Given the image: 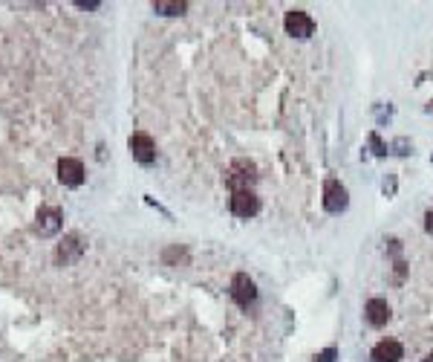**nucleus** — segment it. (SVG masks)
<instances>
[{"label":"nucleus","mask_w":433,"mask_h":362,"mask_svg":"<svg viewBox=\"0 0 433 362\" xmlns=\"http://www.w3.org/2000/svg\"><path fill=\"white\" fill-rule=\"evenodd\" d=\"M61 226H64V212L58 206H41L38 209V215H35V232L41 235V238H52L61 232Z\"/></svg>","instance_id":"2"},{"label":"nucleus","mask_w":433,"mask_h":362,"mask_svg":"<svg viewBox=\"0 0 433 362\" xmlns=\"http://www.w3.org/2000/svg\"><path fill=\"white\" fill-rule=\"evenodd\" d=\"M402 356H404V348L396 339H384L372 348V362H399Z\"/></svg>","instance_id":"11"},{"label":"nucleus","mask_w":433,"mask_h":362,"mask_svg":"<svg viewBox=\"0 0 433 362\" xmlns=\"http://www.w3.org/2000/svg\"><path fill=\"white\" fill-rule=\"evenodd\" d=\"M75 6L78 9H98L102 3H98V0H75Z\"/></svg>","instance_id":"16"},{"label":"nucleus","mask_w":433,"mask_h":362,"mask_svg":"<svg viewBox=\"0 0 433 362\" xmlns=\"http://www.w3.org/2000/svg\"><path fill=\"white\" fill-rule=\"evenodd\" d=\"M55 171H58V183L61 186H67V188H78L84 183V163L81 160H75V157H61L58 160V165H55Z\"/></svg>","instance_id":"5"},{"label":"nucleus","mask_w":433,"mask_h":362,"mask_svg":"<svg viewBox=\"0 0 433 362\" xmlns=\"http://www.w3.org/2000/svg\"><path fill=\"white\" fill-rule=\"evenodd\" d=\"M254 180H258V165H254L251 160L240 157V160H234L226 171V183L231 192H251V186Z\"/></svg>","instance_id":"1"},{"label":"nucleus","mask_w":433,"mask_h":362,"mask_svg":"<svg viewBox=\"0 0 433 362\" xmlns=\"http://www.w3.org/2000/svg\"><path fill=\"white\" fill-rule=\"evenodd\" d=\"M422 362H433V351H430V354H427V356L422 359Z\"/></svg>","instance_id":"18"},{"label":"nucleus","mask_w":433,"mask_h":362,"mask_svg":"<svg viewBox=\"0 0 433 362\" xmlns=\"http://www.w3.org/2000/svg\"><path fill=\"white\" fill-rule=\"evenodd\" d=\"M231 299L240 304V308H249V304L258 301V284L249 278V273H237L231 278Z\"/></svg>","instance_id":"8"},{"label":"nucleus","mask_w":433,"mask_h":362,"mask_svg":"<svg viewBox=\"0 0 433 362\" xmlns=\"http://www.w3.org/2000/svg\"><path fill=\"white\" fill-rule=\"evenodd\" d=\"M364 316H367V322L372 328H384L390 322V304L384 299H370L367 308H364Z\"/></svg>","instance_id":"10"},{"label":"nucleus","mask_w":433,"mask_h":362,"mask_svg":"<svg viewBox=\"0 0 433 362\" xmlns=\"http://www.w3.org/2000/svg\"><path fill=\"white\" fill-rule=\"evenodd\" d=\"M425 229H427V235H433V209L425 215Z\"/></svg>","instance_id":"17"},{"label":"nucleus","mask_w":433,"mask_h":362,"mask_svg":"<svg viewBox=\"0 0 433 362\" xmlns=\"http://www.w3.org/2000/svg\"><path fill=\"white\" fill-rule=\"evenodd\" d=\"M228 206L234 218H254L260 212V197L254 192H231Z\"/></svg>","instance_id":"9"},{"label":"nucleus","mask_w":433,"mask_h":362,"mask_svg":"<svg viewBox=\"0 0 433 362\" xmlns=\"http://www.w3.org/2000/svg\"><path fill=\"white\" fill-rule=\"evenodd\" d=\"M427 110H430V113H433V102H430V105H427Z\"/></svg>","instance_id":"19"},{"label":"nucleus","mask_w":433,"mask_h":362,"mask_svg":"<svg viewBox=\"0 0 433 362\" xmlns=\"http://www.w3.org/2000/svg\"><path fill=\"white\" fill-rule=\"evenodd\" d=\"M347 206H349V195H347V188L341 186V180L329 177V180L324 183V209H326L329 215H341Z\"/></svg>","instance_id":"4"},{"label":"nucleus","mask_w":433,"mask_h":362,"mask_svg":"<svg viewBox=\"0 0 433 362\" xmlns=\"http://www.w3.org/2000/svg\"><path fill=\"white\" fill-rule=\"evenodd\" d=\"M390 154H396V157H407V154H413V142H410L407 137L393 139V142H390Z\"/></svg>","instance_id":"13"},{"label":"nucleus","mask_w":433,"mask_h":362,"mask_svg":"<svg viewBox=\"0 0 433 362\" xmlns=\"http://www.w3.org/2000/svg\"><path fill=\"white\" fill-rule=\"evenodd\" d=\"M84 238L78 235V232H70V235H64V241L55 246V264L58 266H70V264H75L78 258L84 255Z\"/></svg>","instance_id":"3"},{"label":"nucleus","mask_w":433,"mask_h":362,"mask_svg":"<svg viewBox=\"0 0 433 362\" xmlns=\"http://www.w3.org/2000/svg\"><path fill=\"white\" fill-rule=\"evenodd\" d=\"M153 12L165 15V17H176V15L188 12V3H185V0H153Z\"/></svg>","instance_id":"12"},{"label":"nucleus","mask_w":433,"mask_h":362,"mask_svg":"<svg viewBox=\"0 0 433 362\" xmlns=\"http://www.w3.org/2000/svg\"><path fill=\"white\" fill-rule=\"evenodd\" d=\"M127 148H130V154H133V160H136V163H142V165L156 163V142L148 137L145 130H136V133H130Z\"/></svg>","instance_id":"6"},{"label":"nucleus","mask_w":433,"mask_h":362,"mask_svg":"<svg viewBox=\"0 0 433 362\" xmlns=\"http://www.w3.org/2000/svg\"><path fill=\"white\" fill-rule=\"evenodd\" d=\"M370 148H372V154H376V157H384V154H390V145H384V142H381V137H379L376 130L370 133Z\"/></svg>","instance_id":"14"},{"label":"nucleus","mask_w":433,"mask_h":362,"mask_svg":"<svg viewBox=\"0 0 433 362\" xmlns=\"http://www.w3.org/2000/svg\"><path fill=\"white\" fill-rule=\"evenodd\" d=\"M336 356H338L336 348H326V351H321L318 356H315V362H336Z\"/></svg>","instance_id":"15"},{"label":"nucleus","mask_w":433,"mask_h":362,"mask_svg":"<svg viewBox=\"0 0 433 362\" xmlns=\"http://www.w3.org/2000/svg\"><path fill=\"white\" fill-rule=\"evenodd\" d=\"M283 27H286V35H292V38H309L315 32L312 15L304 9H289L283 17Z\"/></svg>","instance_id":"7"}]
</instances>
